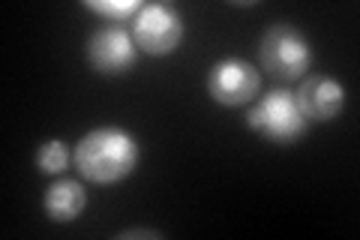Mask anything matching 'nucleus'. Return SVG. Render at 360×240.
I'll use <instances>...</instances> for the list:
<instances>
[{"instance_id":"obj_1","label":"nucleus","mask_w":360,"mask_h":240,"mask_svg":"<svg viewBox=\"0 0 360 240\" xmlns=\"http://www.w3.org/2000/svg\"><path fill=\"white\" fill-rule=\"evenodd\" d=\"M72 159L94 184H117L139 165V141L123 127H96L75 144Z\"/></svg>"},{"instance_id":"obj_2","label":"nucleus","mask_w":360,"mask_h":240,"mask_svg":"<svg viewBox=\"0 0 360 240\" xmlns=\"http://www.w3.org/2000/svg\"><path fill=\"white\" fill-rule=\"evenodd\" d=\"M250 130H255L258 135H264L267 141L274 144H291L297 141L303 132H307V114L297 106V96L288 94V90H270L267 96H262L252 106L250 118Z\"/></svg>"},{"instance_id":"obj_3","label":"nucleus","mask_w":360,"mask_h":240,"mask_svg":"<svg viewBox=\"0 0 360 240\" xmlns=\"http://www.w3.org/2000/svg\"><path fill=\"white\" fill-rule=\"evenodd\" d=\"M262 66L279 82H297L312 66L309 39L291 25H274L262 39Z\"/></svg>"},{"instance_id":"obj_4","label":"nucleus","mask_w":360,"mask_h":240,"mask_svg":"<svg viewBox=\"0 0 360 240\" xmlns=\"http://www.w3.org/2000/svg\"><path fill=\"white\" fill-rule=\"evenodd\" d=\"M132 39L148 54H172L184 39V15L172 4H144L132 21Z\"/></svg>"},{"instance_id":"obj_5","label":"nucleus","mask_w":360,"mask_h":240,"mask_svg":"<svg viewBox=\"0 0 360 240\" xmlns=\"http://www.w3.org/2000/svg\"><path fill=\"white\" fill-rule=\"evenodd\" d=\"M258 87L262 78L243 57H222L207 72V94L217 106H243L258 94Z\"/></svg>"},{"instance_id":"obj_6","label":"nucleus","mask_w":360,"mask_h":240,"mask_svg":"<svg viewBox=\"0 0 360 240\" xmlns=\"http://www.w3.org/2000/svg\"><path fill=\"white\" fill-rule=\"evenodd\" d=\"M135 39L127 27H99L87 42V57L103 75H120L135 66Z\"/></svg>"},{"instance_id":"obj_7","label":"nucleus","mask_w":360,"mask_h":240,"mask_svg":"<svg viewBox=\"0 0 360 240\" xmlns=\"http://www.w3.org/2000/svg\"><path fill=\"white\" fill-rule=\"evenodd\" d=\"M297 106L307 120H333L345 106V87L330 75H309L300 84Z\"/></svg>"},{"instance_id":"obj_8","label":"nucleus","mask_w":360,"mask_h":240,"mask_svg":"<svg viewBox=\"0 0 360 240\" xmlns=\"http://www.w3.org/2000/svg\"><path fill=\"white\" fill-rule=\"evenodd\" d=\"M84 208H87V192L78 180L60 177L45 189V213L54 222H72Z\"/></svg>"},{"instance_id":"obj_9","label":"nucleus","mask_w":360,"mask_h":240,"mask_svg":"<svg viewBox=\"0 0 360 240\" xmlns=\"http://www.w3.org/2000/svg\"><path fill=\"white\" fill-rule=\"evenodd\" d=\"M84 6L94 9V13H99V15H105L108 25L120 27V25H127L129 18L135 21V15H139V9L144 4H141V0H87Z\"/></svg>"},{"instance_id":"obj_10","label":"nucleus","mask_w":360,"mask_h":240,"mask_svg":"<svg viewBox=\"0 0 360 240\" xmlns=\"http://www.w3.org/2000/svg\"><path fill=\"white\" fill-rule=\"evenodd\" d=\"M70 163V151H66V144L51 139V141H42L39 151H37V165L45 171V175H60Z\"/></svg>"},{"instance_id":"obj_11","label":"nucleus","mask_w":360,"mask_h":240,"mask_svg":"<svg viewBox=\"0 0 360 240\" xmlns=\"http://www.w3.org/2000/svg\"><path fill=\"white\" fill-rule=\"evenodd\" d=\"M117 237L120 240H127V237H153V240H160L162 232H153V228H129V232H120Z\"/></svg>"}]
</instances>
